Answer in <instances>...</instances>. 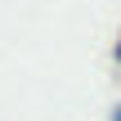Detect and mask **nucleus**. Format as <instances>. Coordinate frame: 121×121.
Masks as SVG:
<instances>
[{"label":"nucleus","mask_w":121,"mask_h":121,"mask_svg":"<svg viewBox=\"0 0 121 121\" xmlns=\"http://www.w3.org/2000/svg\"><path fill=\"white\" fill-rule=\"evenodd\" d=\"M112 121H121V108H117V117H112Z\"/></svg>","instance_id":"obj_1"}]
</instances>
